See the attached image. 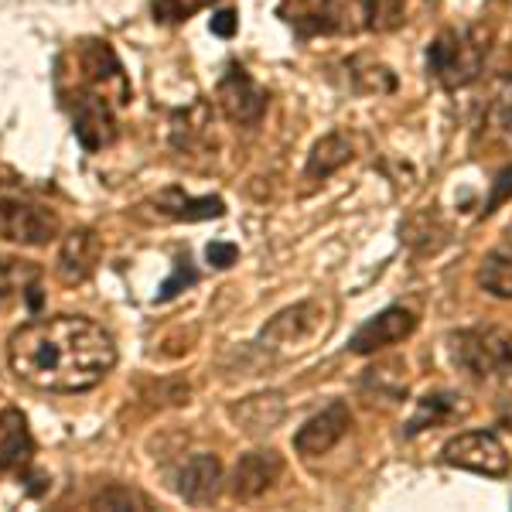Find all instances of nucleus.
Returning a JSON list of instances; mask_svg holds the SVG:
<instances>
[{"instance_id":"nucleus-13","label":"nucleus","mask_w":512,"mask_h":512,"mask_svg":"<svg viewBox=\"0 0 512 512\" xmlns=\"http://www.w3.org/2000/svg\"><path fill=\"white\" fill-rule=\"evenodd\" d=\"M154 205L164 212L168 219H181V222H202V219H219L222 212H226V205H222V198H192L185 195L181 188H168V192H161L154 198Z\"/></svg>"},{"instance_id":"nucleus-1","label":"nucleus","mask_w":512,"mask_h":512,"mask_svg":"<svg viewBox=\"0 0 512 512\" xmlns=\"http://www.w3.org/2000/svg\"><path fill=\"white\" fill-rule=\"evenodd\" d=\"M14 376L45 393H86L117 366V342L82 315H52L21 325L7 342Z\"/></svg>"},{"instance_id":"nucleus-2","label":"nucleus","mask_w":512,"mask_h":512,"mask_svg":"<svg viewBox=\"0 0 512 512\" xmlns=\"http://www.w3.org/2000/svg\"><path fill=\"white\" fill-rule=\"evenodd\" d=\"M485 62V41L478 31H444L427 52V69L444 89H461L478 79Z\"/></svg>"},{"instance_id":"nucleus-23","label":"nucleus","mask_w":512,"mask_h":512,"mask_svg":"<svg viewBox=\"0 0 512 512\" xmlns=\"http://www.w3.org/2000/svg\"><path fill=\"white\" fill-rule=\"evenodd\" d=\"M205 256H209L212 267L226 270V267H233V263H236L239 250H236L233 243H209V250H205Z\"/></svg>"},{"instance_id":"nucleus-11","label":"nucleus","mask_w":512,"mask_h":512,"mask_svg":"<svg viewBox=\"0 0 512 512\" xmlns=\"http://www.w3.org/2000/svg\"><path fill=\"white\" fill-rule=\"evenodd\" d=\"M99 256H103V246H99V236L93 229H72V233L62 239L59 256H55V277L69 287L82 284V280H89V274L96 270Z\"/></svg>"},{"instance_id":"nucleus-16","label":"nucleus","mask_w":512,"mask_h":512,"mask_svg":"<svg viewBox=\"0 0 512 512\" xmlns=\"http://www.w3.org/2000/svg\"><path fill=\"white\" fill-rule=\"evenodd\" d=\"M478 284L492 297L512 301V246H499V250L485 256L482 267H478Z\"/></svg>"},{"instance_id":"nucleus-8","label":"nucleus","mask_w":512,"mask_h":512,"mask_svg":"<svg viewBox=\"0 0 512 512\" xmlns=\"http://www.w3.org/2000/svg\"><path fill=\"white\" fill-rule=\"evenodd\" d=\"M219 106L233 123H256L267 110V93L246 76V69L229 65L226 76L219 79Z\"/></svg>"},{"instance_id":"nucleus-19","label":"nucleus","mask_w":512,"mask_h":512,"mask_svg":"<svg viewBox=\"0 0 512 512\" xmlns=\"http://www.w3.org/2000/svg\"><path fill=\"white\" fill-rule=\"evenodd\" d=\"M89 506L93 509H147V499L137 495L134 489H127V485H110V489L99 492Z\"/></svg>"},{"instance_id":"nucleus-12","label":"nucleus","mask_w":512,"mask_h":512,"mask_svg":"<svg viewBox=\"0 0 512 512\" xmlns=\"http://www.w3.org/2000/svg\"><path fill=\"white\" fill-rule=\"evenodd\" d=\"M222 489V465L216 454H195L181 472L178 492L188 506H209Z\"/></svg>"},{"instance_id":"nucleus-20","label":"nucleus","mask_w":512,"mask_h":512,"mask_svg":"<svg viewBox=\"0 0 512 512\" xmlns=\"http://www.w3.org/2000/svg\"><path fill=\"white\" fill-rule=\"evenodd\" d=\"M492 120H495V127H499L502 134L512 137V79H506L499 89H495V99H492Z\"/></svg>"},{"instance_id":"nucleus-15","label":"nucleus","mask_w":512,"mask_h":512,"mask_svg":"<svg viewBox=\"0 0 512 512\" xmlns=\"http://www.w3.org/2000/svg\"><path fill=\"white\" fill-rule=\"evenodd\" d=\"M349 161H352L349 137L328 134V137H321L318 144H315V151H311V158H308V178H328V175H335L338 168H345Z\"/></svg>"},{"instance_id":"nucleus-22","label":"nucleus","mask_w":512,"mask_h":512,"mask_svg":"<svg viewBox=\"0 0 512 512\" xmlns=\"http://www.w3.org/2000/svg\"><path fill=\"white\" fill-rule=\"evenodd\" d=\"M188 284H195V270L188 267V256H185V260H178V274L161 287L158 301H171V297H175L181 287H188Z\"/></svg>"},{"instance_id":"nucleus-17","label":"nucleus","mask_w":512,"mask_h":512,"mask_svg":"<svg viewBox=\"0 0 512 512\" xmlns=\"http://www.w3.org/2000/svg\"><path fill=\"white\" fill-rule=\"evenodd\" d=\"M458 400H461V396H454V393L424 396V400H420V407H417V414H414V420H410L407 434H417V431H424V427H437V424H444V420H451L461 410Z\"/></svg>"},{"instance_id":"nucleus-18","label":"nucleus","mask_w":512,"mask_h":512,"mask_svg":"<svg viewBox=\"0 0 512 512\" xmlns=\"http://www.w3.org/2000/svg\"><path fill=\"white\" fill-rule=\"evenodd\" d=\"M362 18H366V28L373 31H393L403 21V4L400 0H366Z\"/></svg>"},{"instance_id":"nucleus-6","label":"nucleus","mask_w":512,"mask_h":512,"mask_svg":"<svg viewBox=\"0 0 512 512\" xmlns=\"http://www.w3.org/2000/svg\"><path fill=\"white\" fill-rule=\"evenodd\" d=\"M349 427H352L349 407H345L342 400L328 403L321 414H315L308 424L301 427V431L294 434V451L301 454V458H318V454H328L345 434H349Z\"/></svg>"},{"instance_id":"nucleus-10","label":"nucleus","mask_w":512,"mask_h":512,"mask_svg":"<svg viewBox=\"0 0 512 512\" xmlns=\"http://www.w3.org/2000/svg\"><path fill=\"white\" fill-rule=\"evenodd\" d=\"M72 123H76V137L86 151H99V147L113 144V137H117L113 106L99 93H79L76 106H72Z\"/></svg>"},{"instance_id":"nucleus-5","label":"nucleus","mask_w":512,"mask_h":512,"mask_svg":"<svg viewBox=\"0 0 512 512\" xmlns=\"http://www.w3.org/2000/svg\"><path fill=\"white\" fill-rule=\"evenodd\" d=\"M55 236H59L55 212L18 198H0V239L18 246H48Z\"/></svg>"},{"instance_id":"nucleus-14","label":"nucleus","mask_w":512,"mask_h":512,"mask_svg":"<svg viewBox=\"0 0 512 512\" xmlns=\"http://www.w3.org/2000/svg\"><path fill=\"white\" fill-rule=\"evenodd\" d=\"M233 417L246 434H267L284 420V403H280L277 393L250 396V400H243L239 407H233Z\"/></svg>"},{"instance_id":"nucleus-21","label":"nucleus","mask_w":512,"mask_h":512,"mask_svg":"<svg viewBox=\"0 0 512 512\" xmlns=\"http://www.w3.org/2000/svg\"><path fill=\"white\" fill-rule=\"evenodd\" d=\"M209 0H154V18L158 21H185L188 14H195L198 7H205Z\"/></svg>"},{"instance_id":"nucleus-25","label":"nucleus","mask_w":512,"mask_h":512,"mask_svg":"<svg viewBox=\"0 0 512 512\" xmlns=\"http://www.w3.org/2000/svg\"><path fill=\"white\" fill-rule=\"evenodd\" d=\"M212 31H216L219 38H233V31H236V14H233V11H219L216 18H212Z\"/></svg>"},{"instance_id":"nucleus-3","label":"nucleus","mask_w":512,"mask_h":512,"mask_svg":"<svg viewBox=\"0 0 512 512\" xmlns=\"http://www.w3.org/2000/svg\"><path fill=\"white\" fill-rule=\"evenodd\" d=\"M451 359L475 379H492L512 369V335L506 328H465L451 335Z\"/></svg>"},{"instance_id":"nucleus-7","label":"nucleus","mask_w":512,"mask_h":512,"mask_svg":"<svg viewBox=\"0 0 512 512\" xmlns=\"http://www.w3.org/2000/svg\"><path fill=\"white\" fill-rule=\"evenodd\" d=\"M284 475V458L277 451H250L236 461L233 468V482H229V492L239 502H253L260 499L263 492L274 489V482Z\"/></svg>"},{"instance_id":"nucleus-9","label":"nucleus","mask_w":512,"mask_h":512,"mask_svg":"<svg viewBox=\"0 0 512 512\" xmlns=\"http://www.w3.org/2000/svg\"><path fill=\"white\" fill-rule=\"evenodd\" d=\"M417 328V315L407 308H386L383 315L369 318L366 325L359 328V332L352 335L349 349L355 355H373L379 349H386V345H396L403 342V338H410Z\"/></svg>"},{"instance_id":"nucleus-4","label":"nucleus","mask_w":512,"mask_h":512,"mask_svg":"<svg viewBox=\"0 0 512 512\" xmlns=\"http://www.w3.org/2000/svg\"><path fill=\"white\" fill-rule=\"evenodd\" d=\"M444 465L451 468H465V472L475 475H489V478H502L509 475V454L502 448V441L489 431H465L458 437H451L441 451Z\"/></svg>"},{"instance_id":"nucleus-24","label":"nucleus","mask_w":512,"mask_h":512,"mask_svg":"<svg viewBox=\"0 0 512 512\" xmlns=\"http://www.w3.org/2000/svg\"><path fill=\"white\" fill-rule=\"evenodd\" d=\"M506 195H512V168H506L499 178H495V192H492V198H489V205H485V216L499 209V202H502Z\"/></svg>"}]
</instances>
